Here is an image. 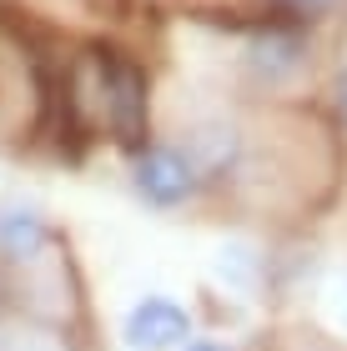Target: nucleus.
I'll use <instances>...</instances> for the list:
<instances>
[{
  "mask_svg": "<svg viewBox=\"0 0 347 351\" xmlns=\"http://www.w3.org/2000/svg\"><path fill=\"white\" fill-rule=\"evenodd\" d=\"M51 71H45L41 51L10 15H0V141L5 146H25L45 131L51 116Z\"/></svg>",
  "mask_w": 347,
  "mask_h": 351,
  "instance_id": "f257e3e1",
  "label": "nucleus"
},
{
  "mask_svg": "<svg viewBox=\"0 0 347 351\" xmlns=\"http://www.w3.org/2000/svg\"><path fill=\"white\" fill-rule=\"evenodd\" d=\"M181 351H236L232 341H222V337H192Z\"/></svg>",
  "mask_w": 347,
  "mask_h": 351,
  "instance_id": "0eeeda50",
  "label": "nucleus"
},
{
  "mask_svg": "<svg viewBox=\"0 0 347 351\" xmlns=\"http://www.w3.org/2000/svg\"><path fill=\"white\" fill-rule=\"evenodd\" d=\"M327 106H333V116H337V125L347 131V60L327 75Z\"/></svg>",
  "mask_w": 347,
  "mask_h": 351,
  "instance_id": "423d86ee",
  "label": "nucleus"
},
{
  "mask_svg": "<svg viewBox=\"0 0 347 351\" xmlns=\"http://www.w3.org/2000/svg\"><path fill=\"white\" fill-rule=\"evenodd\" d=\"M51 246H56V231L41 216V206H30L21 196L0 201V261L5 266H41Z\"/></svg>",
  "mask_w": 347,
  "mask_h": 351,
  "instance_id": "39448f33",
  "label": "nucleus"
},
{
  "mask_svg": "<svg viewBox=\"0 0 347 351\" xmlns=\"http://www.w3.org/2000/svg\"><path fill=\"white\" fill-rule=\"evenodd\" d=\"M192 341V311L171 296H141L121 322V346L126 351H181Z\"/></svg>",
  "mask_w": 347,
  "mask_h": 351,
  "instance_id": "20e7f679",
  "label": "nucleus"
},
{
  "mask_svg": "<svg viewBox=\"0 0 347 351\" xmlns=\"http://www.w3.org/2000/svg\"><path fill=\"white\" fill-rule=\"evenodd\" d=\"M307 60H312V40L287 15L257 25L251 40H247V51H242V66L251 75V86H262V90H287L297 75L307 71Z\"/></svg>",
  "mask_w": 347,
  "mask_h": 351,
  "instance_id": "7ed1b4c3",
  "label": "nucleus"
},
{
  "mask_svg": "<svg viewBox=\"0 0 347 351\" xmlns=\"http://www.w3.org/2000/svg\"><path fill=\"white\" fill-rule=\"evenodd\" d=\"M131 191L156 211H181L207 191V181L177 141H146L131 151Z\"/></svg>",
  "mask_w": 347,
  "mask_h": 351,
  "instance_id": "f03ea898",
  "label": "nucleus"
},
{
  "mask_svg": "<svg viewBox=\"0 0 347 351\" xmlns=\"http://www.w3.org/2000/svg\"><path fill=\"white\" fill-rule=\"evenodd\" d=\"M10 306V281H5V261H0V311Z\"/></svg>",
  "mask_w": 347,
  "mask_h": 351,
  "instance_id": "6e6552de",
  "label": "nucleus"
},
{
  "mask_svg": "<svg viewBox=\"0 0 347 351\" xmlns=\"http://www.w3.org/2000/svg\"><path fill=\"white\" fill-rule=\"evenodd\" d=\"M272 5H282V10H292V5H307V0H272Z\"/></svg>",
  "mask_w": 347,
  "mask_h": 351,
  "instance_id": "1a4fd4ad",
  "label": "nucleus"
}]
</instances>
